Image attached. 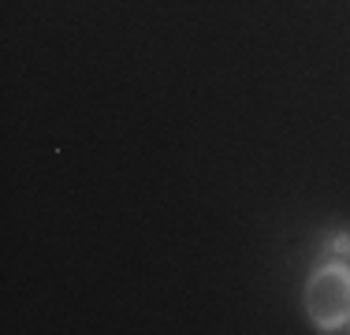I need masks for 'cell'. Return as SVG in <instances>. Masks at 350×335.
<instances>
[{
	"instance_id": "obj_1",
	"label": "cell",
	"mask_w": 350,
	"mask_h": 335,
	"mask_svg": "<svg viewBox=\"0 0 350 335\" xmlns=\"http://www.w3.org/2000/svg\"><path fill=\"white\" fill-rule=\"evenodd\" d=\"M306 306H310V317L324 332H336L350 317V268L343 265L321 268L306 287Z\"/></svg>"
},
{
	"instance_id": "obj_2",
	"label": "cell",
	"mask_w": 350,
	"mask_h": 335,
	"mask_svg": "<svg viewBox=\"0 0 350 335\" xmlns=\"http://www.w3.org/2000/svg\"><path fill=\"white\" fill-rule=\"evenodd\" d=\"M336 332H350V317H347V321H343V324H339V328H336Z\"/></svg>"
}]
</instances>
